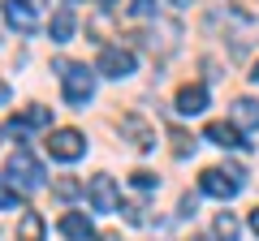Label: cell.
Masks as SVG:
<instances>
[{"label": "cell", "mask_w": 259, "mask_h": 241, "mask_svg": "<svg viewBox=\"0 0 259 241\" xmlns=\"http://www.w3.org/2000/svg\"><path fill=\"white\" fill-rule=\"evenodd\" d=\"M242 168H203V172H199V190H203V194H212V198H233L242 190Z\"/></svg>", "instance_id": "cell-2"}, {"label": "cell", "mask_w": 259, "mask_h": 241, "mask_svg": "<svg viewBox=\"0 0 259 241\" xmlns=\"http://www.w3.org/2000/svg\"><path fill=\"white\" fill-rule=\"evenodd\" d=\"M48 120H52L48 108H26V112H18L9 125H13V130H39V125H48Z\"/></svg>", "instance_id": "cell-13"}, {"label": "cell", "mask_w": 259, "mask_h": 241, "mask_svg": "<svg viewBox=\"0 0 259 241\" xmlns=\"http://www.w3.org/2000/svg\"><path fill=\"white\" fill-rule=\"evenodd\" d=\"M151 9H156V5H151V0H134V5H130V13H134V18H147Z\"/></svg>", "instance_id": "cell-22"}, {"label": "cell", "mask_w": 259, "mask_h": 241, "mask_svg": "<svg viewBox=\"0 0 259 241\" xmlns=\"http://www.w3.org/2000/svg\"><path fill=\"white\" fill-rule=\"evenodd\" d=\"M48 151H52V159L74 164V159L87 155V138L78 130H52V134H48Z\"/></svg>", "instance_id": "cell-4"}, {"label": "cell", "mask_w": 259, "mask_h": 241, "mask_svg": "<svg viewBox=\"0 0 259 241\" xmlns=\"http://www.w3.org/2000/svg\"><path fill=\"white\" fill-rule=\"evenodd\" d=\"M168 142H173V155H177V159H182V155H190V151H194V138H186L182 130H173V134H168Z\"/></svg>", "instance_id": "cell-19"}, {"label": "cell", "mask_w": 259, "mask_h": 241, "mask_svg": "<svg viewBox=\"0 0 259 241\" xmlns=\"http://www.w3.org/2000/svg\"><path fill=\"white\" fill-rule=\"evenodd\" d=\"M61 237H69V241H91L95 228H91V220H87V215L69 211V215H61Z\"/></svg>", "instance_id": "cell-11"}, {"label": "cell", "mask_w": 259, "mask_h": 241, "mask_svg": "<svg viewBox=\"0 0 259 241\" xmlns=\"http://www.w3.org/2000/svg\"><path fill=\"white\" fill-rule=\"evenodd\" d=\"M48 35L56 43H69V35H74V9H56L52 22H48Z\"/></svg>", "instance_id": "cell-12"}, {"label": "cell", "mask_w": 259, "mask_h": 241, "mask_svg": "<svg viewBox=\"0 0 259 241\" xmlns=\"http://www.w3.org/2000/svg\"><path fill=\"white\" fill-rule=\"evenodd\" d=\"M250 228H255V237H259V207L250 211Z\"/></svg>", "instance_id": "cell-23"}, {"label": "cell", "mask_w": 259, "mask_h": 241, "mask_svg": "<svg viewBox=\"0 0 259 241\" xmlns=\"http://www.w3.org/2000/svg\"><path fill=\"white\" fill-rule=\"evenodd\" d=\"M18 241H44V215H39V211H26V215H22Z\"/></svg>", "instance_id": "cell-14"}, {"label": "cell", "mask_w": 259, "mask_h": 241, "mask_svg": "<svg viewBox=\"0 0 259 241\" xmlns=\"http://www.w3.org/2000/svg\"><path fill=\"white\" fill-rule=\"evenodd\" d=\"M95 69H100L104 78H130L134 74V52H125V47H100V61H95Z\"/></svg>", "instance_id": "cell-5"}, {"label": "cell", "mask_w": 259, "mask_h": 241, "mask_svg": "<svg viewBox=\"0 0 259 241\" xmlns=\"http://www.w3.org/2000/svg\"><path fill=\"white\" fill-rule=\"evenodd\" d=\"M0 103H9V82H0Z\"/></svg>", "instance_id": "cell-24"}, {"label": "cell", "mask_w": 259, "mask_h": 241, "mask_svg": "<svg viewBox=\"0 0 259 241\" xmlns=\"http://www.w3.org/2000/svg\"><path fill=\"white\" fill-rule=\"evenodd\" d=\"M130 181H134V190H156V176H151L147 168H139V172H130Z\"/></svg>", "instance_id": "cell-20"}, {"label": "cell", "mask_w": 259, "mask_h": 241, "mask_svg": "<svg viewBox=\"0 0 259 241\" xmlns=\"http://www.w3.org/2000/svg\"><path fill=\"white\" fill-rule=\"evenodd\" d=\"M9 176L18 181L22 190H39L44 186V168H39V159L30 155V147H18L9 155Z\"/></svg>", "instance_id": "cell-3"}, {"label": "cell", "mask_w": 259, "mask_h": 241, "mask_svg": "<svg viewBox=\"0 0 259 241\" xmlns=\"http://www.w3.org/2000/svg\"><path fill=\"white\" fill-rule=\"evenodd\" d=\"M203 108H207V86L203 82H186L182 91H177V112H182V116H199Z\"/></svg>", "instance_id": "cell-10"}, {"label": "cell", "mask_w": 259, "mask_h": 241, "mask_svg": "<svg viewBox=\"0 0 259 241\" xmlns=\"http://www.w3.org/2000/svg\"><path fill=\"white\" fill-rule=\"evenodd\" d=\"M233 120L246 125V130H259V103L255 99H238L233 103Z\"/></svg>", "instance_id": "cell-15"}, {"label": "cell", "mask_w": 259, "mask_h": 241, "mask_svg": "<svg viewBox=\"0 0 259 241\" xmlns=\"http://www.w3.org/2000/svg\"><path fill=\"white\" fill-rule=\"evenodd\" d=\"M87 194H91V207H95V211H104V215H108V211H117V207H121V194H117V181H112V176H91V186H87Z\"/></svg>", "instance_id": "cell-6"}, {"label": "cell", "mask_w": 259, "mask_h": 241, "mask_svg": "<svg viewBox=\"0 0 259 241\" xmlns=\"http://www.w3.org/2000/svg\"><path fill=\"white\" fill-rule=\"evenodd\" d=\"M13 207L22 211V194H18V190H9V186H5V176H0V211H13Z\"/></svg>", "instance_id": "cell-18"}, {"label": "cell", "mask_w": 259, "mask_h": 241, "mask_svg": "<svg viewBox=\"0 0 259 241\" xmlns=\"http://www.w3.org/2000/svg\"><path fill=\"white\" fill-rule=\"evenodd\" d=\"M246 78H250V82H259V61H255V69H250V74H246Z\"/></svg>", "instance_id": "cell-25"}, {"label": "cell", "mask_w": 259, "mask_h": 241, "mask_svg": "<svg viewBox=\"0 0 259 241\" xmlns=\"http://www.w3.org/2000/svg\"><path fill=\"white\" fill-rule=\"evenodd\" d=\"M5 22L18 35H35L39 30V13L30 9V0H5Z\"/></svg>", "instance_id": "cell-7"}, {"label": "cell", "mask_w": 259, "mask_h": 241, "mask_svg": "<svg viewBox=\"0 0 259 241\" xmlns=\"http://www.w3.org/2000/svg\"><path fill=\"white\" fill-rule=\"evenodd\" d=\"M207 142H216L221 151H242L246 147V138L238 134V125H229V120H207Z\"/></svg>", "instance_id": "cell-9"}, {"label": "cell", "mask_w": 259, "mask_h": 241, "mask_svg": "<svg viewBox=\"0 0 259 241\" xmlns=\"http://www.w3.org/2000/svg\"><path fill=\"white\" fill-rule=\"evenodd\" d=\"M56 74H61V86H65V103L87 108V99L95 95V74L87 65H74V61H56Z\"/></svg>", "instance_id": "cell-1"}, {"label": "cell", "mask_w": 259, "mask_h": 241, "mask_svg": "<svg viewBox=\"0 0 259 241\" xmlns=\"http://www.w3.org/2000/svg\"><path fill=\"white\" fill-rule=\"evenodd\" d=\"M190 241H203V237H190Z\"/></svg>", "instance_id": "cell-26"}, {"label": "cell", "mask_w": 259, "mask_h": 241, "mask_svg": "<svg viewBox=\"0 0 259 241\" xmlns=\"http://www.w3.org/2000/svg\"><path fill=\"white\" fill-rule=\"evenodd\" d=\"M121 134H125V138L134 142L139 151H151V147H156V130H151V125H147V120L139 116V112H130V116H121Z\"/></svg>", "instance_id": "cell-8"}, {"label": "cell", "mask_w": 259, "mask_h": 241, "mask_svg": "<svg viewBox=\"0 0 259 241\" xmlns=\"http://www.w3.org/2000/svg\"><path fill=\"white\" fill-rule=\"evenodd\" d=\"M121 211H125V220H130V224H143V207H139V203H125Z\"/></svg>", "instance_id": "cell-21"}, {"label": "cell", "mask_w": 259, "mask_h": 241, "mask_svg": "<svg viewBox=\"0 0 259 241\" xmlns=\"http://www.w3.org/2000/svg\"><path fill=\"white\" fill-rule=\"evenodd\" d=\"M212 232H216V241H238V220H233V215L229 211H221V215H216V224H212Z\"/></svg>", "instance_id": "cell-16"}, {"label": "cell", "mask_w": 259, "mask_h": 241, "mask_svg": "<svg viewBox=\"0 0 259 241\" xmlns=\"http://www.w3.org/2000/svg\"><path fill=\"white\" fill-rule=\"evenodd\" d=\"M82 181H78V176H56V181H52V194L56 198H78V194H82Z\"/></svg>", "instance_id": "cell-17"}]
</instances>
